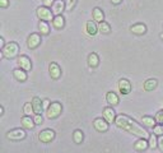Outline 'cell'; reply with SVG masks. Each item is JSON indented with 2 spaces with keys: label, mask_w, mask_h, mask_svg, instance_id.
<instances>
[{
  "label": "cell",
  "mask_w": 163,
  "mask_h": 153,
  "mask_svg": "<svg viewBox=\"0 0 163 153\" xmlns=\"http://www.w3.org/2000/svg\"><path fill=\"white\" fill-rule=\"evenodd\" d=\"M115 124H116L119 128H121V129L129 131V133L134 134L136 135V137L139 138H143L145 139L148 137V131L143 129L138 122L134 121L132 119H130L129 116H126V115H119V116H116V120H115Z\"/></svg>",
  "instance_id": "1"
},
{
  "label": "cell",
  "mask_w": 163,
  "mask_h": 153,
  "mask_svg": "<svg viewBox=\"0 0 163 153\" xmlns=\"http://www.w3.org/2000/svg\"><path fill=\"white\" fill-rule=\"evenodd\" d=\"M18 51H19V46L18 44L15 42H9V44L5 45V47L1 50L3 52V56L7 58V59H13L18 55Z\"/></svg>",
  "instance_id": "2"
},
{
  "label": "cell",
  "mask_w": 163,
  "mask_h": 153,
  "mask_svg": "<svg viewBox=\"0 0 163 153\" xmlns=\"http://www.w3.org/2000/svg\"><path fill=\"white\" fill-rule=\"evenodd\" d=\"M37 17L40 18L41 20H45V22H47V20H54V14H52V12H51L47 7H38L37 8Z\"/></svg>",
  "instance_id": "3"
},
{
  "label": "cell",
  "mask_w": 163,
  "mask_h": 153,
  "mask_svg": "<svg viewBox=\"0 0 163 153\" xmlns=\"http://www.w3.org/2000/svg\"><path fill=\"white\" fill-rule=\"evenodd\" d=\"M63 111V106L60 102H52L50 105V107L47 109V117L49 119H55Z\"/></svg>",
  "instance_id": "4"
},
{
  "label": "cell",
  "mask_w": 163,
  "mask_h": 153,
  "mask_svg": "<svg viewBox=\"0 0 163 153\" xmlns=\"http://www.w3.org/2000/svg\"><path fill=\"white\" fill-rule=\"evenodd\" d=\"M7 138L10 140H22L25 138V131L23 129H13L8 131Z\"/></svg>",
  "instance_id": "5"
},
{
  "label": "cell",
  "mask_w": 163,
  "mask_h": 153,
  "mask_svg": "<svg viewBox=\"0 0 163 153\" xmlns=\"http://www.w3.org/2000/svg\"><path fill=\"white\" fill-rule=\"evenodd\" d=\"M66 8V4L64 0H55L52 7H51V12H52V14L56 15H61V13L64 12V9Z\"/></svg>",
  "instance_id": "6"
},
{
  "label": "cell",
  "mask_w": 163,
  "mask_h": 153,
  "mask_svg": "<svg viewBox=\"0 0 163 153\" xmlns=\"http://www.w3.org/2000/svg\"><path fill=\"white\" fill-rule=\"evenodd\" d=\"M54 138H55V131L51 130V129H45L38 134V139H40L42 143H49Z\"/></svg>",
  "instance_id": "7"
},
{
  "label": "cell",
  "mask_w": 163,
  "mask_h": 153,
  "mask_svg": "<svg viewBox=\"0 0 163 153\" xmlns=\"http://www.w3.org/2000/svg\"><path fill=\"white\" fill-rule=\"evenodd\" d=\"M93 125H94V128H96V130L97 131H101V133L108 130V122H107L105 119H102V117L96 119V120L93 121Z\"/></svg>",
  "instance_id": "8"
},
{
  "label": "cell",
  "mask_w": 163,
  "mask_h": 153,
  "mask_svg": "<svg viewBox=\"0 0 163 153\" xmlns=\"http://www.w3.org/2000/svg\"><path fill=\"white\" fill-rule=\"evenodd\" d=\"M18 64H19L20 69H23V70H25V71L31 70V68H32L31 59H29L28 56H25V55H20L19 59H18Z\"/></svg>",
  "instance_id": "9"
},
{
  "label": "cell",
  "mask_w": 163,
  "mask_h": 153,
  "mask_svg": "<svg viewBox=\"0 0 163 153\" xmlns=\"http://www.w3.org/2000/svg\"><path fill=\"white\" fill-rule=\"evenodd\" d=\"M119 89L121 93H124V95H127V93L131 92V83L125 78L120 79L119 80Z\"/></svg>",
  "instance_id": "10"
},
{
  "label": "cell",
  "mask_w": 163,
  "mask_h": 153,
  "mask_svg": "<svg viewBox=\"0 0 163 153\" xmlns=\"http://www.w3.org/2000/svg\"><path fill=\"white\" fill-rule=\"evenodd\" d=\"M40 44H41V37H40L38 33H32V35L28 37L27 45H28L29 49H36Z\"/></svg>",
  "instance_id": "11"
},
{
  "label": "cell",
  "mask_w": 163,
  "mask_h": 153,
  "mask_svg": "<svg viewBox=\"0 0 163 153\" xmlns=\"http://www.w3.org/2000/svg\"><path fill=\"white\" fill-rule=\"evenodd\" d=\"M49 70H50L51 78H54V79H59L60 75H61V69H60V66L57 65L56 63H51Z\"/></svg>",
  "instance_id": "12"
},
{
  "label": "cell",
  "mask_w": 163,
  "mask_h": 153,
  "mask_svg": "<svg viewBox=\"0 0 163 153\" xmlns=\"http://www.w3.org/2000/svg\"><path fill=\"white\" fill-rule=\"evenodd\" d=\"M103 119L107 122H115L116 116H115V111L112 107H106L103 110Z\"/></svg>",
  "instance_id": "13"
},
{
  "label": "cell",
  "mask_w": 163,
  "mask_h": 153,
  "mask_svg": "<svg viewBox=\"0 0 163 153\" xmlns=\"http://www.w3.org/2000/svg\"><path fill=\"white\" fill-rule=\"evenodd\" d=\"M130 31L134 33V35H144V33L147 32V27H145V24H143V23H136L134 26H131Z\"/></svg>",
  "instance_id": "14"
},
{
  "label": "cell",
  "mask_w": 163,
  "mask_h": 153,
  "mask_svg": "<svg viewBox=\"0 0 163 153\" xmlns=\"http://www.w3.org/2000/svg\"><path fill=\"white\" fill-rule=\"evenodd\" d=\"M32 106H33V111L36 115H41V111L44 109V102H41V100L38 97H33L32 100Z\"/></svg>",
  "instance_id": "15"
},
{
  "label": "cell",
  "mask_w": 163,
  "mask_h": 153,
  "mask_svg": "<svg viewBox=\"0 0 163 153\" xmlns=\"http://www.w3.org/2000/svg\"><path fill=\"white\" fill-rule=\"evenodd\" d=\"M22 125L25 129H33L36 126L35 124V120L31 117V116H23L22 117Z\"/></svg>",
  "instance_id": "16"
},
{
  "label": "cell",
  "mask_w": 163,
  "mask_h": 153,
  "mask_svg": "<svg viewBox=\"0 0 163 153\" xmlns=\"http://www.w3.org/2000/svg\"><path fill=\"white\" fill-rule=\"evenodd\" d=\"M85 29H87L88 35H91V36H94L98 32V27L96 26V23H94L93 20H89V22H87V24H85Z\"/></svg>",
  "instance_id": "17"
},
{
  "label": "cell",
  "mask_w": 163,
  "mask_h": 153,
  "mask_svg": "<svg viewBox=\"0 0 163 153\" xmlns=\"http://www.w3.org/2000/svg\"><path fill=\"white\" fill-rule=\"evenodd\" d=\"M106 100H107V102H108L110 105H112V106H116L119 103V97H117V95L115 92H108V93H107Z\"/></svg>",
  "instance_id": "18"
},
{
  "label": "cell",
  "mask_w": 163,
  "mask_h": 153,
  "mask_svg": "<svg viewBox=\"0 0 163 153\" xmlns=\"http://www.w3.org/2000/svg\"><path fill=\"white\" fill-rule=\"evenodd\" d=\"M148 147H149V143L145 139H143V138H140L138 142L134 144V148H135L136 151H145Z\"/></svg>",
  "instance_id": "19"
},
{
  "label": "cell",
  "mask_w": 163,
  "mask_h": 153,
  "mask_svg": "<svg viewBox=\"0 0 163 153\" xmlns=\"http://www.w3.org/2000/svg\"><path fill=\"white\" fill-rule=\"evenodd\" d=\"M52 24L56 29H61L64 27V24H65V19H64L63 15H56L52 20Z\"/></svg>",
  "instance_id": "20"
},
{
  "label": "cell",
  "mask_w": 163,
  "mask_h": 153,
  "mask_svg": "<svg viewBox=\"0 0 163 153\" xmlns=\"http://www.w3.org/2000/svg\"><path fill=\"white\" fill-rule=\"evenodd\" d=\"M88 64H89V66H92V68L98 66V64H100V58H98V55L96 52H92L88 56Z\"/></svg>",
  "instance_id": "21"
},
{
  "label": "cell",
  "mask_w": 163,
  "mask_h": 153,
  "mask_svg": "<svg viewBox=\"0 0 163 153\" xmlns=\"http://www.w3.org/2000/svg\"><path fill=\"white\" fill-rule=\"evenodd\" d=\"M103 18H105L103 12H102L100 8H94L93 9V19L96 20V22L101 23V22H103Z\"/></svg>",
  "instance_id": "22"
},
{
  "label": "cell",
  "mask_w": 163,
  "mask_h": 153,
  "mask_svg": "<svg viewBox=\"0 0 163 153\" xmlns=\"http://www.w3.org/2000/svg\"><path fill=\"white\" fill-rule=\"evenodd\" d=\"M13 74H14L15 79L20 80V82H23V80L27 79V73H25V70H23V69H15L13 71Z\"/></svg>",
  "instance_id": "23"
},
{
  "label": "cell",
  "mask_w": 163,
  "mask_h": 153,
  "mask_svg": "<svg viewBox=\"0 0 163 153\" xmlns=\"http://www.w3.org/2000/svg\"><path fill=\"white\" fill-rule=\"evenodd\" d=\"M157 79H148V80H145V83H144V89L145 91H153L154 88L157 87Z\"/></svg>",
  "instance_id": "24"
},
{
  "label": "cell",
  "mask_w": 163,
  "mask_h": 153,
  "mask_svg": "<svg viewBox=\"0 0 163 153\" xmlns=\"http://www.w3.org/2000/svg\"><path fill=\"white\" fill-rule=\"evenodd\" d=\"M141 121H143V124L148 128H154L156 126V119H153L151 116H143L141 117Z\"/></svg>",
  "instance_id": "25"
},
{
  "label": "cell",
  "mask_w": 163,
  "mask_h": 153,
  "mask_svg": "<svg viewBox=\"0 0 163 153\" xmlns=\"http://www.w3.org/2000/svg\"><path fill=\"white\" fill-rule=\"evenodd\" d=\"M98 31H100L101 33H105V35H107V33L111 32V27H110L108 23L103 20V22H101L100 24H98Z\"/></svg>",
  "instance_id": "26"
},
{
  "label": "cell",
  "mask_w": 163,
  "mask_h": 153,
  "mask_svg": "<svg viewBox=\"0 0 163 153\" xmlns=\"http://www.w3.org/2000/svg\"><path fill=\"white\" fill-rule=\"evenodd\" d=\"M38 28H40V32L42 35H49L50 32V27H49V23L45 22V20H41L40 24H38Z\"/></svg>",
  "instance_id": "27"
},
{
  "label": "cell",
  "mask_w": 163,
  "mask_h": 153,
  "mask_svg": "<svg viewBox=\"0 0 163 153\" xmlns=\"http://www.w3.org/2000/svg\"><path fill=\"white\" fill-rule=\"evenodd\" d=\"M23 112H24L25 116H31L32 112H35V111H33L32 102H27V103H24V106H23Z\"/></svg>",
  "instance_id": "28"
},
{
  "label": "cell",
  "mask_w": 163,
  "mask_h": 153,
  "mask_svg": "<svg viewBox=\"0 0 163 153\" xmlns=\"http://www.w3.org/2000/svg\"><path fill=\"white\" fill-rule=\"evenodd\" d=\"M73 139H74L75 143H82V140H83V133H82L80 130H75L74 131V135H73Z\"/></svg>",
  "instance_id": "29"
},
{
  "label": "cell",
  "mask_w": 163,
  "mask_h": 153,
  "mask_svg": "<svg viewBox=\"0 0 163 153\" xmlns=\"http://www.w3.org/2000/svg\"><path fill=\"white\" fill-rule=\"evenodd\" d=\"M149 147L151 148H156L158 146V142H157V139H156V134H152L151 137H149Z\"/></svg>",
  "instance_id": "30"
},
{
  "label": "cell",
  "mask_w": 163,
  "mask_h": 153,
  "mask_svg": "<svg viewBox=\"0 0 163 153\" xmlns=\"http://www.w3.org/2000/svg\"><path fill=\"white\" fill-rule=\"evenodd\" d=\"M153 133L156 134V135H163V125L162 124H158V125H156L153 128Z\"/></svg>",
  "instance_id": "31"
},
{
  "label": "cell",
  "mask_w": 163,
  "mask_h": 153,
  "mask_svg": "<svg viewBox=\"0 0 163 153\" xmlns=\"http://www.w3.org/2000/svg\"><path fill=\"white\" fill-rule=\"evenodd\" d=\"M66 9L68 10H71L73 8L75 7V4H76V0H66Z\"/></svg>",
  "instance_id": "32"
},
{
  "label": "cell",
  "mask_w": 163,
  "mask_h": 153,
  "mask_svg": "<svg viewBox=\"0 0 163 153\" xmlns=\"http://www.w3.org/2000/svg\"><path fill=\"white\" fill-rule=\"evenodd\" d=\"M156 121L163 125V110H161V111L157 112V115H156Z\"/></svg>",
  "instance_id": "33"
},
{
  "label": "cell",
  "mask_w": 163,
  "mask_h": 153,
  "mask_svg": "<svg viewBox=\"0 0 163 153\" xmlns=\"http://www.w3.org/2000/svg\"><path fill=\"white\" fill-rule=\"evenodd\" d=\"M33 120H35V124L36 125L42 124V116H41V115H36V116L33 117Z\"/></svg>",
  "instance_id": "34"
},
{
  "label": "cell",
  "mask_w": 163,
  "mask_h": 153,
  "mask_svg": "<svg viewBox=\"0 0 163 153\" xmlns=\"http://www.w3.org/2000/svg\"><path fill=\"white\" fill-rule=\"evenodd\" d=\"M158 147H159V149L163 152V135H161L159 139H158Z\"/></svg>",
  "instance_id": "35"
},
{
  "label": "cell",
  "mask_w": 163,
  "mask_h": 153,
  "mask_svg": "<svg viewBox=\"0 0 163 153\" xmlns=\"http://www.w3.org/2000/svg\"><path fill=\"white\" fill-rule=\"evenodd\" d=\"M9 5V0H0V7L1 8H7Z\"/></svg>",
  "instance_id": "36"
},
{
  "label": "cell",
  "mask_w": 163,
  "mask_h": 153,
  "mask_svg": "<svg viewBox=\"0 0 163 153\" xmlns=\"http://www.w3.org/2000/svg\"><path fill=\"white\" fill-rule=\"evenodd\" d=\"M54 1H55V0H45V7H52V4H54Z\"/></svg>",
  "instance_id": "37"
},
{
  "label": "cell",
  "mask_w": 163,
  "mask_h": 153,
  "mask_svg": "<svg viewBox=\"0 0 163 153\" xmlns=\"http://www.w3.org/2000/svg\"><path fill=\"white\" fill-rule=\"evenodd\" d=\"M0 47H1V50L5 47V42H4V38H3V37L0 38Z\"/></svg>",
  "instance_id": "38"
},
{
  "label": "cell",
  "mask_w": 163,
  "mask_h": 153,
  "mask_svg": "<svg viewBox=\"0 0 163 153\" xmlns=\"http://www.w3.org/2000/svg\"><path fill=\"white\" fill-rule=\"evenodd\" d=\"M50 105H51V103H50V101H49V100H45V101H44V107H47V109H49V107H50Z\"/></svg>",
  "instance_id": "39"
},
{
  "label": "cell",
  "mask_w": 163,
  "mask_h": 153,
  "mask_svg": "<svg viewBox=\"0 0 163 153\" xmlns=\"http://www.w3.org/2000/svg\"><path fill=\"white\" fill-rule=\"evenodd\" d=\"M121 1H122V0H111V3L115 4V5H117V4H120Z\"/></svg>",
  "instance_id": "40"
},
{
  "label": "cell",
  "mask_w": 163,
  "mask_h": 153,
  "mask_svg": "<svg viewBox=\"0 0 163 153\" xmlns=\"http://www.w3.org/2000/svg\"><path fill=\"white\" fill-rule=\"evenodd\" d=\"M0 114H4V107H3V106L0 107Z\"/></svg>",
  "instance_id": "41"
},
{
  "label": "cell",
  "mask_w": 163,
  "mask_h": 153,
  "mask_svg": "<svg viewBox=\"0 0 163 153\" xmlns=\"http://www.w3.org/2000/svg\"><path fill=\"white\" fill-rule=\"evenodd\" d=\"M161 38H162V40H163V33H161Z\"/></svg>",
  "instance_id": "42"
}]
</instances>
